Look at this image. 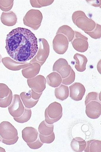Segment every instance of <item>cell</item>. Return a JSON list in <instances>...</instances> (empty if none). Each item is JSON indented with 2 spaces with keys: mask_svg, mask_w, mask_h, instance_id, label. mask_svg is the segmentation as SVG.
<instances>
[{
  "mask_svg": "<svg viewBox=\"0 0 101 152\" xmlns=\"http://www.w3.org/2000/svg\"><path fill=\"white\" fill-rule=\"evenodd\" d=\"M6 43L8 55L19 62L31 60L38 50V39L35 35L25 28H18L10 32L7 35Z\"/></svg>",
  "mask_w": 101,
  "mask_h": 152,
  "instance_id": "1",
  "label": "cell"
},
{
  "mask_svg": "<svg viewBox=\"0 0 101 152\" xmlns=\"http://www.w3.org/2000/svg\"><path fill=\"white\" fill-rule=\"evenodd\" d=\"M0 138L7 145L15 144L19 139L18 132L9 122L4 121L0 124Z\"/></svg>",
  "mask_w": 101,
  "mask_h": 152,
  "instance_id": "2",
  "label": "cell"
},
{
  "mask_svg": "<svg viewBox=\"0 0 101 152\" xmlns=\"http://www.w3.org/2000/svg\"><path fill=\"white\" fill-rule=\"evenodd\" d=\"M72 19L75 25L85 32L92 31L95 28V22L92 19L88 18L82 11H78L74 12Z\"/></svg>",
  "mask_w": 101,
  "mask_h": 152,
  "instance_id": "3",
  "label": "cell"
},
{
  "mask_svg": "<svg viewBox=\"0 0 101 152\" xmlns=\"http://www.w3.org/2000/svg\"><path fill=\"white\" fill-rule=\"evenodd\" d=\"M43 19L42 14L40 11L31 9L24 17L23 21L25 25L37 30L40 27Z\"/></svg>",
  "mask_w": 101,
  "mask_h": 152,
  "instance_id": "4",
  "label": "cell"
},
{
  "mask_svg": "<svg viewBox=\"0 0 101 152\" xmlns=\"http://www.w3.org/2000/svg\"><path fill=\"white\" fill-rule=\"evenodd\" d=\"M39 49L38 52L35 57L31 61V62H37L41 66L45 63L50 53V46L45 39H39Z\"/></svg>",
  "mask_w": 101,
  "mask_h": 152,
  "instance_id": "5",
  "label": "cell"
},
{
  "mask_svg": "<svg viewBox=\"0 0 101 152\" xmlns=\"http://www.w3.org/2000/svg\"><path fill=\"white\" fill-rule=\"evenodd\" d=\"M69 41L66 36L61 34H56L53 41V49L59 55H63L68 50Z\"/></svg>",
  "mask_w": 101,
  "mask_h": 152,
  "instance_id": "6",
  "label": "cell"
},
{
  "mask_svg": "<svg viewBox=\"0 0 101 152\" xmlns=\"http://www.w3.org/2000/svg\"><path fill=\"white\" fill-rule=\"evenodd\" d=\"M75 37L71 42L73 47L76 50L84 53L88 50V38L77 31H75Z\"/></svg>",
  "mask_w": 101,
  "mask_h": 152,
  "instance_id": "7",
  "label": "cell"
},
{
  "mask_svg": "<svg viewBox=\"0 0 101 152\" xmlns=\"http://www.w3.org/2000/svg\"><path fill=\"white\" fill-rule=\"evenodd\" d=\"M71 68L65 59L60 58L54 64L53 71L59 73L62 79H64L70 75Z\"/></svg>",
  "mask_w": 101,
  "mask_h": 152,
  "instance_id": "8",
  "label": "cell"
},
{
  "mask_svg": "<svg viewBox=\"0 0 101 152\" xmlns=\"http://www.w3.org/2000/svg\"><path fill=\"white\" fill-rule=\"evenodd\" d=\"M29 87L35 92H43L46 88L47 81L44 76L39 75L32 79L28 80Z\"/></svg>",
  "mask_w": 101,
  "mask_h": 152,
  "instance_id": "9",
  "label": "cell"
},
{
  "mask_svg": "<svg viewBox=\"0 0 101 152\" xmlns=\"http://www.w3.org/2000/svg\"><path fill=\"white\" fill-rule=\"evenodd\" d=\"M86 113L89 118L97 119L101 114V102L92 101L86 105Z\"/></svg>",
  "mask_w": 101,
  "mask_h": 152,
  "instance_id": "10",
  "label": "cell"
},
{
  "mask_svg": "<svg viewBox=\"0 0 101 152\" xmlns=\"http://www.w3.org/2000/svg\"><path fill=\"white\" fill-rule=\"evenodd\" d=\"M70 97L76 101H80L85 94L86 89L82 84L80 83H74L69 87Z\"/></svg>",
  "mask_w": 101,
  "mask_h": 152,
  "instance_id": "11",
  "label": "cell"
},
{
  "mask_svg": "<svg viewBox=\"0 0 101 152\" xmlns=\"http://www.w3.org/2000/svg\"><path fill=\"white\" fill-rule=\"evenodd\" d=\"M24 107L19 95L14 96L13 104L9 108V113L15 118L20 117L23 113Z\"/></svg>",
  "mask_w": 101,
  "mask_h": 152,
  "instance_id": "12",
  "label": "cell"
},
{
  "mask_svg": "<svg viewBox=\"0 0 101 152\" xmlns=\"http://www.w3.org/2000/svg\"><path fill=\"white\" fill-rule=\"evenodd\" d=\"M22 137L27 143L33 142L38 138L39 132L35 128L32 127H27L22 132Z\"/></svg>",
  "mask_w": 101,
  "mask_h": 152,
  "instance_id": "13",
  "label": "cell"
},
{
  "mask_svg": "<svg viewBox=\"0 0 101 152\" xmlns=\"http://www.w3.org/2000/svg\"><path fill=\"white\" fill-rule=\"evenodd\" d=\"M46 110L48 116L52 119L57 118L63 115L62 105L56 102L49 105Z\"/></svg>",
  "mask_w": 101,
  "mask_h": 152,
  "instance_id": "14",
  "label": "cell"
},
{
  "mask_svg": "<svg viewBox=\"0 0 101 152\" xmlns=\"http://www.w3.org/2000/svg\"><path fill=\"white\" fill-rule=\"evenodd\" d=\"M1 19L4 25L9 26L15 25L17 21V16L12 11L2 12Z\"/></svg>",
  "mask_w": 101,
  "mask_h": 152,
  "instance_id": "15",
  "label": "cell"
},
{
  "mask_svg": "<svg viewBox=\"0 0 101 152\" xmlns=\"http://www.w3.org/2000/svg\"><path fill=\"white\" fill-rule=\"evenodd\" d=\"M73 58L76 61L75 68L78 72H83L86 69L87 58L84 55L76 53L74 56Z\"/></svg>",
  "mask_w": 101,
  "mask_h": 152,
  "instance_id": "16",
  "label": "cell"
},
{
  "mask_svg": "<svg viewBox=\"0 0 101 152\" xmlns=\"http://www.w3.org/2000/svg\"><path fill=\"white\" fill-rule=\"evenodd\" d=\"M46 79L48 84L53 88L59 87L62 83V80L60 75L56 72H52L48 75Z\"/></svg>",
  "mask_w": 101,
  "mask_h": 152,
  "instance_id": "17",
  "label": "cell"
},
{
  "mask_svg": "<svg viewBox=\"0 0 101 152\" xmlns=\"http://www.w3.org/2000/svg\"><path fill=\"white\" fill-rule=\"evenodd\" d=\"M87 145V143L84 139L80 137L74 138L70 143L72 150L75 152H83L84 151Z\"/></svg>",
  "mask_w": 101,
  "mask_h": 152,
  "instance_id": "18",
  "label": "cell"
},
{
  "mask_svg": "<svg viewBox=\"0 0 101 152\" xmlns=\"http://www.w3.org/2000/svg\"><path fill=\"white\" fill-rule=\"evenodd\" d=\"M55 95L57 99L62 101L67 99L69 95L68 87L64 85H60L55 88Z\"/></svg>",
  "mask_w": 101,
  "mask_h": 152,
  "instance_id": "19",
  "label": "cell"
},
{
  "mask_svg": "<svg viewBox=\"0 0 101 152\" xmlns=\"http://www.w3.org/2000/svg\"><path fill=\"white\" fill-rule=\"evenodd\" d=\"M31 67L23 70V75L26 78H31L37 75L40 71L41 66L38 63H33Z\"/></svg>",
  "mask_w": 101,
  "mask_h": 152,
  "instance_id": "20",
  "label": "cell"
},
{
  "mask_svg": "<svg viewBox=\"0 0 101 152\" xmlns=\"http://www.w3.org/2000/svg\"><path fill=\"white\" fill-rule=\"evenodd\" d=\"M61 34L66 36L69 42L72 41L75 37V32L72 28L67 25H63L59 28L56 34Z\"/></svg>",
  "mask_w": 101,
  "mask_h": 152,
  "instance_id": "21",
  "label": "cell"
},
{
  "mask_svg": "<svg viewBox=\"0 0 101 152\" xmlns=\"http://www.w3.org/2000/svg\"><path fill=\"white\" fill-rule=\"evenodd\" d=\"M54 126L53 124H47L45 121H42L38 128V131L40 134L44 136L50 135L53 132Z\"/></svg>",
  "mask_w": 101,
  "mask_h": 152,
  "instance_id": "22",
  "label": "cell"
},
{
  "mask_svg": "<svg viewBox=\"0 0 101 152\" xmlns=\"http://www.w3.org/2000/svg\"><path fill=\"white\" fill-rule=\"evenodd\" d=\"M87 145L84 151L85 152L101 151V141L100 140H92L88 141Z\"/></svg>",
  "mask_w": 101,
  "mask_h": 152,
  "instance_id": "23",
  "label": "cell"
},
{
  "mask_svg": "<svg viewBox=\"0 0 101 152\" xmlns=\"http://www.w3.org/2000/svg\"><path fill=\"white\" fill-rule=\"evenodd\" d=\"M21 96L25 105L29 108H31L35 106L39 100H35L31 99V94H26L25 92L22 93Z\"/></svg>",
  "mask_w": 101,
  "mask_h": 152,
  "instance_id": "24",
  "label": "cell"
},
{
  "mask_svg": "<svg viewBox=\"0 0 101 152\" xmlns=\"http://www.w3.org/2000/svg\"><path fill=\"white\" fill-rule=\"evenodd\" d=\"M31 116V110L25 109L24 113L21 116L17 118L14 117V119L18 123L23 124L28 121L30 119Z\"/></svg>",
  "mask_w": 101,
  "mask_h": 152,
  "instance_id": "25",
  "label": "cell"
},
{
  "mask_svg": "<svg viewBox=\"0 0 101 152\" xmlns=\"http://www.w3.org/2000/svg\"><path fill=\"white\" fill-rule=\"evenodd\" d=\"M93 39H97L101 38V25L96 23L95 28L92 31L85 32Z\"/></svg>",
  "mask_w": 101,
  "mask_h": 152,
  "instance_id": "26",
  "label": "cell"
},
{
  "mask_svg": "<svg viewBox=\"0 0 101 152\" xmlns=\"http://www.w3.org/2000/svg\"><path fill=\"white\" fill-rule=\"evenodd\" d=\"M54 1H30L32 7L34 8H40L43 7L47 6L52 4Z\"/></svg>",
  "mask_w": 101,
  "mask_h": 152,
  "instance_id": "27",
  "label": "cell"
},
{
  "mask_svg": "<svg viewBox=\"0 0 101 152\" xmlns=\"http://www.w3.org/2000/svg\"><path fill=\"white\" fill-rule=\"evenodd\" d=\"M14 1H0V9L2 11H9L12 9Z\"/></svg>",
  "mask_w": 101,
  "mask_h": 152,
  "instance_id": "28",
  "label": "cell"
},
{
  "mask_svg": "<svg viewBox=\"0 0 101 152\" xmlns=\"http://www.w3.org/2000/svg\"><path fill=\"white\" fill-rule=\"evenodd\" d=\"M75 73L72 68L70 75L68 77L62 79V84L66 86L70 85L75 81Z\"/></svg>",
  "mask_w": 101,
  "mask_h": 152,
  "instance_id": "29",
  "label": "cell"
},
{
  "mask_svg": "<svg viewBox=\"0 0 101 152\" xmlns=\"http://www.w3.org/2000/svg\"><path fill=\"white\" fill-rule=\"evenodd\" d=\"M92 101H97L100 102L99 100V94L97 92H91L87 94L85 99V105Z\"/></svg>",
  "mask_w": 101,
  "mask_h": 152,
  "instance_id": "30",
  "label": "cell"
},
{
  "mask_svg": "<svg viewBox=\"0 0 101 152\" xmlns=\"http://www.w3.org/2000/svg\"><path fill=\"white\" fill-rule=\"evenodd\" d=\"M39 138L41 141L43 143L50 144L55 140V135L54 133H53L50 135L44 136L39 134Z\"/></svg>",
  "mask_w": 101,
  "mask_h": 152,
  "instance_id": "31",
  "label": "cell"
},
{
  "mask_svg": "<svg viewBox=\"0 0 101 152\" xmlns=\"http://www.w3.org/2000/svg\"><path fill=\"white\" fill-rule=\"evenodd\" d=\"M43 144L39 138H38L36 140L33 142L27 143L29 148L33 149H37L41 148L43 145Z\"/></svg>",
  "mask_w": 101,
  "mask_h": 152,
  "instance_id": "32",
  "label": "cell"
},
{
  "mask_svg": "<svg viewBox=\"0 0 101 152\" xmlns=\"http://www.w3.org/2000/svg\"><path fill=\"white\" fill-rule=\"evenodd\" d=\"M62 115H61V116L57 118L53 119L50 118V117L48 116V115L47 113L46 110H45V121L47 124H53L55 123V122H57L60 119L61 117H62Z\"/></svg>",
  "mask_w": 101,
  "mask_h": 152,
  "instance_id": "33",
  "label": "cell"
},
{
  "mask_svg": "<svg viewBox=\"0 0 101 152\" xmlns=\"http://www.w3.org/2000/svg\"><path fill=\"white\" fill-rule=\"evenodd\" d=\"M9 88L4 84H0V97L4 96L8 94Z\"/></svg>",
  "mask_w": 101,
  "mask_h": 152,
  "instance_id": "34",
  "label": "cell"
},
{
  "mask_svg": "<svg viewBox=\"0 0 101 152\" xmlns=\"http://www.w3.org/2000/svg\"><path fill=\"white\" fill-rule=\"evenodd\" d=\"M31 95L32 97V99L35 100H39V98H40L42 94H43V92L41 93H37L32 89Z\"/></svg>",
  "mask_w": 101,
  "mask_h": 152,
  "instance_id": "35",
  "label": "cell"
},
{
  "mask_svg": "<svg viewBox=\"0 0 101 152\" xmlns=\"http://www.w3.org/2000/svg\"><path fill=\"white\" fill-rule=\"evenodd\" d=\"M2 58V57L1 55H0V63H1V60Z\"/></svg>",
  "mask_w": 101,
  "mask_h": 152,
  "instance_id": "36",
  "label": "cell"
},
{
  "mask_svg": "<svg viewBox=\"0 0 101 152\" xmlns=\"http://www.w3.org/2000/svg\"><path fill=\"white\" fill-rule=\"evenodd\" d=\"M1 140L0 139V143H1Z\"/></svg>",
  "mask_w": 101,
  "mask_h": 152,
  "instance_id": "37",
  "label": "cell"
}]
</instances>
